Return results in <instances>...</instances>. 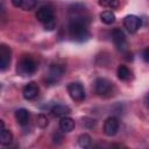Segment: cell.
<instances>
[{
    "instance_id": "22",
    "label": "cell",
    "mask_w": 149,
    "mask_h": 149,
    "mask_svg": "<svg viewBox=\"0 0 149 149\" xmlns=\"http://www.w3.org/2000/svg\"><path fill=\"white\" fill-rule=\"evenodd\" d=\"M55 27H56V19L55 17L44 23V29L45 30H54Z\"/></svg>"
},
{
    "instance_id": "18",
    "label": "cell",
    "mask_w": 149,
    "mask_h": 149,
    "mask_svg": "<svg viewBox=\"0 0 149 149\" xmlns=\"http://www.w3.org/2000/svg\"><path fill=\"white\" fill-rule=\"evenodd\" d=\"M100 20L105 24H112L115 21V15H114V13L112 10H104L100 14Z\"/></svg>"
},
{
    "instance_id": "4",
    "label": "cell",
    "mask_w": 149,
    "mask_h": 149,
    "mask_svg": "<svg viewBox=\"0 0 149 149\" xmlns=\"http://www.w3.org/2000/svg\"><path fill=\"white\" fill-rule=\"evenodd\" d=\"M63 73H64V66L63 65L52 64V65H50L48 72L45 73V81L49 85H54V84L59 81Z\"/></svg>"
},
{
    "instance_id": "12",
    "label": "cell",
    "mask_w": 149,
    "mask_h": 149,
    "mask_svg": "<svg viewBox=\"0 0 149 149\" xmlns=\"http://www.w3.org/2000/svg\"><path fill=\"white\" fill-rule=\"evenodd\" d=\"M14 7L22 8L23 10H31L36 7L37 0H12Z\"/></svg>"
},
{
    "instance_id": "6",
    "label": "cell",
    "mask_w": 149,
    "mask_h": 149,
    "mask_svg": "<svg viewBox=\"0 0 149 149\" xmlns=\"http://www.w3.org/2000/svg\"><path fill=\"white\" fill-rule=\"evenodd\" d=\"M68 92L74 101H83L85 99V90L80 83H70L68 85Z\"/></svg>"
},
{
    "instance_id": "14",
    "label": "cell",
    "mask_w": 149,
    "mask_h": 149,
    "mask_svg": "<svg viewBox=\"0 0 149 149\" xmlns=\"http://www.w3.org/2000/svg\"><path fill=\"white\" fill-rule=\"evenodd\" d=\"M76 123H74V120L70 116H62L61 118V121H59V128L62 132L64 133H69L71 130H73Z\"/></svg>"
},
{
    "instance_id": "2",
    "label": "cell",
    "mask_w": 149,
    "mask_h": 149,
    "mask_svg": "<svg viewBox=\"0 0 149 149\" xmlns=\"http://www.w3.org/2000/svg\"><path fill=\"white\" fill-rule=\"evenodd\" d=\"M37 70V63L36 61L29 56V55H24L20 58V61L17 62V66H16V72L19 76L26 77V76H31L33 73H35V71Z\"/></svg>"
},
{
    "instance_id": "13",
    "label": "cell",
    "mask_w": 149,
    "mask_h": 149,
    "mask_svg": "<svg viewBox=\"0 0 149 149\" xmlns=\"http://www.w3.org/2000/svg\"><path fill=\"white\" fill-rule=\"evenodd\" d=\"M15 118H16V121H17L19 125L24 126V125H28V122H29L30 113L26 108H19L15 112Z\"/></svg>"
},
{
    "instance_id": "5",
    "label": "cell",
    "mask_w": 149,
    "mask_h": 149,
    "mask_svg": "<svg viewBox=\"0 0 149 149\" xmlns=\"http://www.w3.org/2000/svg\"><path fill=\"white\" fill-rule=\"evenodd\" d=\"M12 61V50L10 48L5 44L0 43V71H6Z\"/></svg>"
},
{
    "instance_id": "17",
    "label": "cell",
    "mask_w": 149,
    "mask_h": 149,
    "mask_svg": "<svg viewBox=\"0 0 149 149\" xmlns=\"http://www.w3.org/2000/svg\"><path fill=\"white\" fill-rule=\"evenodd\" d=\"M13 141V134L10 130L8 129H3L1 133H0V144L2 146H8Z\"/></svg>"
},
{
    "instance_id": "20",
    "label": "cell",
    "mask_w": 149,
    "mask_h": 149,
    "mask_svg": "<svg viewBox=\"0 0 149 149\" xmlns=\"http://www.w3.org/2000/svg\"><path fill=\"white\" fill-rule=\"evenodd\" d=\"M49 123V120L48 118L44 115V114H38L37 118H36V125L40 127V128H45Z\"/></svg>"
},
{
    "instance_id": "11",
    "label": "cell",
    "mask_w": 149,
    "mask_h": 149,
    "mask_svg": "<svg viewBox=\"0 0 149 149\" xmlns=\"http://www.w3.org/2000/svg\"><path fill=\"white\" fill-rule=\"evenodd\" d=\"M38 92H40V87L34 81H30L27 85H24L23 86V90H22V94H23V98L26 100H33V99H35L38 95Z\"/></svg>"
},
{
    "instance_id": "16",
    "label": "cell",
    "mask_w": 149,
    "mask_h": 149,
    "mask_svg": "<svg viewBox=\"0 0 149 149\" xmlns=\"http://www.w3.org/2000/svg\"><path fill=\"white\" fill-rule=\"evenodd\" d=\"M116 73H118L119 79L125 80V81H126V80H129V79L132 78V72H130V70H129L126 65H119Z\"/></svg>"
},
{
    "instance_id": "1",
    "label": "cell",
    "mask_w": 149,
    "mask_h": 149,
    "mask_svg": "<svg viewBox=\"0 0 149 149\" xmlns=\"http://www.w3.org/2000/svg\"><path fill=\"white\" fill-rule=\"evenodd\" d=\"M69 35L72 40L77 42H84L90 37V31L85 16L83 17L81 15L76 14L73 17H71L69 23Z\"/></svg>"
},
{
    "instance_id": "15",
    "label": "cell",
    "mask_w": 149,
    "mask_h": 149,
    "mask_svg": "<svg viewBox=\"0 0 149 149\" xmlns=\"http://www.w3.org/2000/svg\"><path fill=\"white\" fill-rule=\"evenodd\" d=\"M70 113H71V109H70L68 106L62 105V104H57V105L52 106V108H51V114H52L54 116H59V118H62V116H66V115L70 114Z\"/></svg>"
},
{
    "instance_id": "9",
    "label": "cell",
    "mask_w": 149,
    "mask_h": 149,
    "mask_svg": "<svg viewBox=\"0 0 149 149\" xmlns=\"http://www.w3.org/2000/svg\"><path fill=\"white\" fill-rule=\"evenodd\" d=\"M120 122L115 116H109L106 119L104 123V133L107 136H114L119 130Z\"/></svg>"
},
{
    "instance_id": "24",
    "label": "cell",
    "mask_w": 149,
    "mask_h": 149,
    "mask_svg": "<svg viewBox=\"0 0 149 149\" xmlns=\"http://www.w3.org/2000/svg\"><path fill=\"white\" fill-rule=\"evenodd\" d=\"M3 129H5V122H3V121L0 119V133H1Z\"/></svg>"
},
{
    "instance_id": "3",
    "label": "cell",
    "mask_w": 149,
    "mask_h": 149,
    "mask_svg": "<svg viewBox=\"0 0 149 149\" xmlns=\"http://www.w3.org/2000/svg\"><path fill=\"white\" fill-rule=\"evenodd\" d=\"M94 92L100 97H108L113 92V83L106 78H97L94 81Z\"/></svg>"
},
{
    "instance_id": "8",
    "label": "cell",
    "mask_w": 149,
    "mask_h": 149,
    "mask_svg": "<svg viewBox=\"0 0 149 149\" xmlns=\"http://www.w3.org/2000/svg\"><path fill=\"white\" fill-rule=\"evenodd\" d=\"M112 38H113V42H114V44H115L118 50H120V51H125L126 50L127 40H126V36H125V33L121 29L115 28L112 31Z\"/></svg>"
},
{
    "instance_id": "10",
    "label": "cell",
    "mask_w": 149,
    "mask_h": 149,
    "mask_svg": "<svg viewBox=\"0 0 149 149\" xmlns=\"http://www.w3.org/2000/svg\"><path fill=\"white\" fill-rule=\"evenodd\" d=\"M55 15H54V9L50 7V6H42L37 9L36 12V19L37 21H40L41 23H45L48 21H50L51 19H54Z\"/></svg>"
},
{
    "instance_id": "23",
    "label": "cell",
    "mask_w": 149,
    "mask_h": 149,
    "mask_svg": "<svg viewBox=\"0 0 149 149\" xmlns=\"http://www.w3.org/2000/svg\"><path fill=\"white\" fill-rule=\"evenodd\" d=\"M149 49L148 48H146L144 49V51H143V59H144V62L146 63H148V61H149Z\"/></svg>"
},
{
    "instance_id": "19",
    "label": "cell",
    "mask_w": 149,
    "mask_h": 149,
    "mask_svg": "<svg viewBox=\"0 0 149 149\" xmlns=\"http://www.w3.org/2000/svg\"><path fill=\"white\" fill-rule=\"evenodd\" d=\"M92 142V139L88 134H81L79 137H78V144L81 147V148H87L90 147Z\"/></svg>"
},
{
    "instance_id": "7",
    "label": "cell",
    "mask_w": 149,
    "mask_h": 149,
    "mask_svg": "<svg viewBox=\"0 0 149 149\" xmlns=\"http://www.w3.org/2000/svg\"><path fill=\"white\" fill-rule=\"evenodd\" d=\"M123 26L129 33L134 34L141 28V19L136 15H127L123 19Z\"/></svg>"
},
{
    "instance_id": "21",
    "label": "cell",
    "mask_w": 149,
    "mask_h": 149,
    "mask_svg": "<svg viewBox=\"0 0 149 149\" xmlns=\"http://www.w3.org/2000/svg\"><path fill=\"white\" fill-rule=\"evenodd\" d=\"M99 3L104 7H109V8H116L119 5L118 0H99Z\"/></svg>"
}]
</instances>
